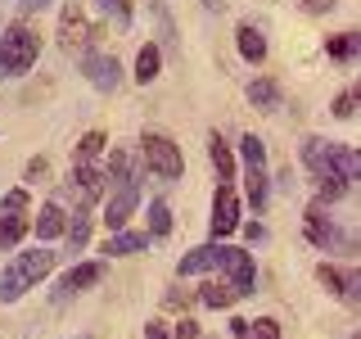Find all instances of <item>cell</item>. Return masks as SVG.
<instances>
[{
  "mask_svg": "<svg viewBox=\"0 0 361 339\" xmlns=\"http://www.w3.org/2000/svg\"><path fill=\"white\" fill-rule=\"evenodd\" d=\"M221 254H226L221 240H212V244H203V249H190V254L176 263V271H180V276H203V271H217L221 267Z\"/></svg>",
  "mask_w": 361,
  "mask_h": 339,
  "instance_id": "obj_14",
  "label": "cell"
},
{
  "mask_svg": "<svg viewBox=\"0 0 361 339\" xmlns=\"http://www.w3.org/2000/svg\"><path fill=\"white\" fill-rule=\"evenodd\" d=\"M172 339H203V331H199V321H195V316H180V321H176V331H172Z\"/></svg>",
  "mask_w": 361,
  "mask_h": 339,
  "instance_id": "obj_32",
  "label": "cell"
},
{
  "mask_svg": "<svg viewBox=\"0 0 361 339\" xmlns=\"http://www.w3.org/2000/svg\"><path fill=\"white\" fill-rule=\"evenodd\" d=\"M316 280H321L330 294H338V299H348V303L357 299V276H353V271H338L330 263H321V267H316Z\"/></svg>",
  "mask_w": 361,
  "mask_h": 339,
  "instance_id": "obj_17",
  "label": "cell"
},
{
  "mask_svg": "<svg viewBox=\"0 0 361 339\" xmlns=\"http://www.w3.org/2000/svg\"><path fill=\"white\" fill-rule=\"evenodd\" d=\"M32 226H37V235H41V240H59V235H63V226H68V213L59 208V203H45V208L37 213V222H32Z\"/></svg>",
  "mask_w": 361,
  "mask_h": 339,
  "instance_id": "obj_21",
  "label": "cell"
},
{
  "mask_svg": "<svg viewBox=\"0 0 361 339\" xmlns=\"http://www.w3.org/2000/svg\"><path fill=\"white\" fill-rule=\"evenodd\" d=\"M135 208H140V172L113 181V190L104 199V218H99V222H104L109 231H122V226L135 218Z\"/></svg>",
  "mask_w": 361,
  "mask_h": 339,
  "instance_id": "obj_6",
  "label": "cell"
},
{
  "mask_svg": "<svg viewBox=\"0 0 361 339\" xmlns=\"http://www.w3.org/2000/svg\"><path fill=\"white\" fill-rule=\"evenodd\" d=\"M23 177H27V181H45V177H50V158H32Z\"/></svg>",
  "mask_w": 361,
  "mask_h": 339,
  "instance_id": "obj_33",
  "label": "cell"
},
{
  "mask_svg": "<svg viewBox=\"0 0 361 339\" xmlns=\"http://www.w3.org/2000/svg\"><path fill=\"white\" fill-rule=\"evenodd\" d=\"M41 54V37L27 28V23H14V28L0 32V77H23L32 73Z\"/></svg>",
  "mask_w": 361,
  "mask_h": 339,
  "instance_id": "obj_3",
  "label": "cell"
},
{
  "mask_svg": "<svg viewBox=\"0 0 361 339\" xmlns=\"http://www.w3.org/2000/svg\"><path fill=\"white\" fill-rule=\"evenodd\" d=\"M104 172L95 163H73V177H68V195L77 199V208H90L99 195H104Z\"/></svg>",
  "mask_w": 361,
  "mask_h": 339,
  "instance_id": "obj_11",
  "label": "cell"
},
{
  "mask_svg": "<svg viewBox=\"0 0 361 339\" xmlns=\"http://www.w3.org/2000/svg\"><path fill=\"white\" fill-rule=\"evenodd\" d=\"M248 105H257L262 113H276V109H280V86L271 82V77H257V82H248Z\"/></svg>",
  "mask_w": 361,
  "mask_h": 339,
  "instance_id": "obj_23",
  "label": "cell"
},
{
  "mask_svg": "<svg viewBox=\"0 0 361 339\" xmlns=\"http://www.w3.org/2000/svg\"><path fill=\"white\" fill-rule=\"evenodd\" d=\"M140 249H149V231H109V240H104V254L109 258H127V254H140Z\"/></svg>",
  "mask_w": 361,
  "mask_h": 339,
  "instance_id": "obj_16",
  "label": "cell"
},
{
  "mask_svg": "<svg viewBox=\"0 0 361 339\" xmlns=\"http://www.w3.org/2000/svg\"><path fill=\"white\" fill-rule=\"evenodd\" d=\"M244 235H248V240H253V244H262V240H267V226H257V222H248V226H244Z\"/></svg>",
  "mask_w": 361,
  "mask_h": 339,
  "instance_id": "obj_36",
  "label": "cell"
},
{
  "mask_svg": "<svg viewBox=\"0 0 361 339\" xmlns=\"http://www.w3.org/2000/svg\"><path fill=\"white\" fill-rule=\"evenodd\" d=\"M158 68H163V50H158V45L149 41V45H140V54H135V82H140V86H149L154 82V77H158Z\"/></svg>",
  "mask_w": 361,
  "mask_h": 339,
  "instance_id": "obj_22",
  "label": "cell"
},
{
  "mask_svg": "<svg viewBox=\"0 0 361 339\" xmlns=\"http://www.w3.org/2000/svg\"><path fill=\"white\" fill-rule=\"evenodd\" d=\"M145 339H172V335H167L163 321H149V326H145Z\"/></svg>",
  "mask_w": 361,
  "mask_h": 339,
  "instance_id": "obj_35",
  "label": "cell"
},
{
  "mask_svg": "<svg viewBox=\"0 0 361 339\" xmlns=\"http://www.w3.org/2000/svg\"><path fill=\"white\" fill-rule=\"evenodd\" d=\"M235 45H240V54L248 64H262L267 59V37L253 28V23H240V32H235Z\"/></svg>",
  "mask_w": 361,
  "mask_h": 339,
  "instance_id": "obj_18",
  "label": "cell"
},
{
  "mask_svg": "<svg viewBox=\"0 0 361 339\" xmlns=\"http://www.w3.org/2000/svg\"><path fill=\"white\" fill-rule=\"evenodd\" d=\"M208 158H212V167H217L221 181H235V150L221 141V131L208 136Z\"/></svg>",
  "mask_w": 361,
  "mask_h": 339,
  "instance_id": "obj_20",
  "label": "cell"
},
{
  "mask_svg": "<svg viewBox=\"0 0 361 339\" xmlns=\"http://www.w3.org/2000/svg\"><path fill=\"white\" fill-rule=\"evenodd\" d=\"M357 50H361V37L357 32H338V37H330L325 41V54H330V59H357Z\"/></svg>",
  "mask_w": 361,
  "mask_h": 339,
  "instance_id": "obj_25",
  "label": "cell"
},
{
  "mask_svg": "<svg viewBox=\"0 0 361 339\" xmlns=\"http://www.w3.org/2000/svg\"><path fill=\"white\" fill-rule=\"evenodd\" d=\"M27 190H9L5 199H0V249H14L23 235H27Z\"/></svg>",
  "mask_w": 361,
  "mask_h": 339,
  "instance_id": "obj_7",
  "label": "cell"
},
{
  "mask_svg": "<svg viewBox=\"0 0 361 339\" xmlns=\"http://www.w3.org/2000/svg\"><path fill=\"white\" fill-rule=\"evenodd\" d=\"M231 331H235V339H248V321H244V316H235Z\"/></svg>",
  "mask_w": 361,
  "mask_h": 339,
  "instance_id": "obj_37",
  "label": "cell"
},
{
  "mask_svg": "<svg viewBox=\"0 0 361 339\" xmlns=\"http://www.w3.org/2000/svg\"><path fill=\"white\" fill-rule=\"evenodd\" d=\"M82 73H86V82L95 90H104V95H113V90L122 86V64L113 59V54H104V50H86L82 54Z\"/></svg>",
  "mask_w": 361,
  "mask_h": 339,
  "instance_id": "obj_9",
  "label": "cell"
},
{
  "mask_svg": "<svg viewBox=\"0 0 361 339\" xmlns=\"http://www.w3.org/2000/svg\"><path fill=\"white\" fill-rule=\"evenodd\" d=\"M99 280H104V263H77V267H68L63 276H59V285H54V303L77 299V294H86L90 285H99Z\"/></svg>",
  "mask_w": 361,
  "mask_h": 339,
  "instance_id": "obj_10",
  "label": "cell"
},
{
  "mask_svg": "<svg viewBox=\"0 0 361 339\" xmlns=\"http://www.w3.org/2000/svg\"><path fill=\"white\" fill-rule=\"evenodd\" d=\"M240 158H244V195L257 213L267 208L271 199V177H267V145L257 136H244L240 141Z\"/></svg>",
  "mask_w": 361,
  "mask_h": 339,
  "instance_id": "obj_4",
  "label": "cell"
},
{
  "mask_svg": "<svg viewBox=\"0 0 361 339\" xmlns=\"http://www.w3.org/2000/svg\"><path fill=\"white\" fill-rule=\"evenodd\" d=\"M95 5H99V14H109L118 28H127V23H131V0H95Z\"/></svg>",
  "mask_w": 361,
  "mask_h": 339,
  "instance_id": "obj_29",
  "label": "cell"
},
{
  "mask_svg": "<svg viewBox=\"0 0 361 339\" xmlns=\"http://www.w3.org/2000/svg\"><path fill=\"white\" fill-rule=\"evenodd\" d=\"M248 339H280V321H271V316L248 321Z\"/></svg>",
  "mask_w": 361,
  "mask_h": 339,
  "instance_id": "obj_30",
  "label": "cell"
},
{
  "mask_svg": "<svg viewBox=\"0 0 361 339\" xmlns=\"http://www.w3.org/2000/svg\"><path fill=\"white\" fill-rule=\"evenodd\" d=\"M50 5V0H23V9H27V14H37V9H45Z\"/></svg>",
  "mask_w": 361,
  "mask_h": 339,
  "instance_id": "obj_38",
  "label": "cell"
},
{
  "mask_svg": "<svg viewBox=\"0 0 361 339\" xmlns=\"http://www.w3.org/2000/svg\"><path fill=\"white\" fill-rule=\"evenodd\" d=\"M90 41V28H86V14L77 5H68L63 9V18H59V45L68 54H77V45H86Z\"/></svg>",
  "mask_w": 361,
  "mask_h": 339,
  "instance_id": "obj_15",
  "label": "cell"
},
{
  "mask_svg": "<svg viewBox=\"0 0 361 339\" xmlns=\"http://www.w3.org/2000/svg\"><path fill=\"white\" fill-rule=\"evenodd\" d=\"M353 113H357V90H343V95L334 100V118H343V122H348Z\"/></svg>",
  "mask_w": 361,
  "mask_h": 339,
  "instance_id": "obj_31",
  "label": "cell"
},
{
  "mask_svg": "<svg viewBox=\"0 0 361 339\" xmlns=\"http://www.w3.org/2000/svg\"><path fill=\"white\" fill-rule=\"evenodd\" d=\"M63 235H68V244H73V254H77V249H86V240H90V208H77L73 218H68Z\"/></svg>",
  "mask_w": 361,
  "mask_h": 339,
  "instance_id": "obj_24",
  "label": "cell"
},
{
  "mask_svg": "<svg viewBox=\"0 0 361 339\" xmlns=\"http://www.w3.org/2000/svg\"><path fill=\"white\" fill-rule=\"evenodd\" d=\"M302 226H307V240H312L316 249H334V244H348V249H353V235H343V231H338V226H334L330 218H325V208H321V203H312V208H307Z\"/></svg>",
  "mask_w": 361,
  "mask_h": 339,
  "instance_id": "obj_13",
  "label": "cell"
},
{
  "mask_svg": "<svg viewBox=\"0 0 361 339\" xmlns=\"http://www.w3.org/2000/svg\"><path fill=\"white\" fill-rule=\"evenodd\" d=\"M50 271H54L50 249H27V254H18L14 263L5 267V276H0V303H18L23 294H27L32 285H41Z\"/></svg>",
  "mask_w": 361,
  "mask_h": 339,
  "instance_id": "obj_2",
  "label": "cell"
},
{
  "mask_svg": "<svg viewBox=\"0 0 361 339\" xmlns=\"http://www.w3.org/2000/svg\"><path fill=\"white\" fill-rule=\"evenodd\" d=\"M348 190H353V186H348V181H338V177H321V181H316V199H321V203H338Z\"/></svg>",
  "mask_w": 361,
  "mask_h": 339,
  "instance_id": "obj_28",
  "label": "cell"
},
{
  "mask_svg": "<svg viewBox=\"0 0 361 339\" xmlns=\"http://www.w3.org/2000/svg\"><path fill=\"white\" fill-rule=\"evenodd\" d=\"M104 145H109V141H104V131H86L82 141L73 145V163H95V154L104 150Z\"/></svg>",
  "mask_w": 361,
  "mask_h": 339,
  "instance_id": "obj_26",
  "label": "cell"
},
{
  "mask_svg": "<svg viewBox=\"0 0 361 339\" xmlns=\"http://www.w3.org/2000/svg\"><path fill=\"white\" fill-rule=\"evenodd\" d=\"M167 231H172V208L163 199H154L149 203V240H163Z\"/></svg>",
  "mask_w": 361,
  "mask_h": 339,
  "instance_id": "obj_27",
  "label": "cell"
},
{
  "mask_svg": "<svg viewBox=\"0 0 361 339\" xmlns=\"http://www.w3.org/2000/svg\"><path fill=\"white\" fill-rule=\"evenodd\" d=\"M221 271H226V280L240 290V299H244V294H253V285H257V267H253V254H248V249L226 244V254H221Z\"/></svg>",
  "mask_w": 361,
  "mask_h": 339,
  "instance_id": "obj_12",
  "label": "cell"
},
{
  "mask_svg": "<svg viewBox=\"0 0 361 339\" xmlns=\"http://www.w3.org/2000/svg\"><path fill=\"white\" fill-rule=\"evenodd\" d=\"M199 303H208V308H235V303H240V290L231 285V280H208V285L199 290Z\"/></svg>",
  "mask_w": 361,
  "mask_h": 339,
  "instance_id": "obj_19",
  "label": "cell"
},
{
  "mask_svg": "<svg viewBox=\"0 0 361 339\" xmlns=\"http://www.w3.org/2000/svg\"><path fill=\"white\" fill-rule=\"evenodd\" d=\"M302 9H307V14H330V9L338 5V0H298Z\"/></svg>",
  "mask_w": 361,
  "mask_h": 339,
  "instance_id": "obj_34",
  "label": "cell"
},
{
  "mask_svg": "<svg viewBox=\"0 0 361 339\" xmlns=\"http://www.w3.org/2000/svg\"><path fill=\"white\" fill-rule=\"evenodd\" d=\"M302 163H307V172L321 181V177H338L353 186L357 181V150L353 145H338V141H321V136H312V141H302Z\"/></svg>",
  "mask_w": 361,
  "mask_h": 339,
  "instance_id": "obj_1",
  "label": "cell"
},
{
  "mask_svg": "<svg viewBox=\"0 0 361 339\" xmlns=\"http://www.w3.org/2000/svg\"><path fill=\"white\" fill-rule=\"evenodd\" d=\"M140 154H145V167H149L154 177H163V181H176L180 172H185L180 145L172 141V136H163V131H145L140 136Z\"/></svg>",
  "mask_w": 361,
  "mask_h": 339,
  "instance_id": "obj_5",
  "label": "cell"
},
{
  "mask_svg": "<svg viewBox=\"0 0 361 339\" xmlns=\"http://www.w3.org/2000/svg\"><path fill=\"white\" fill-rule=\"evenodd\" d=\"M208 231L212 240H221V235L240 231V195L231 190V181H221L217 195H212V218H208Z\"/></svg>",
  "mask_w": 361,
  "mask_h": 339,
  "instance_id": "obj_8",
  "label": "cell"
}]
</instances>
